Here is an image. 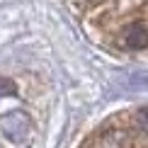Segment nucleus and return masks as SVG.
I'll return each instance as SVG.
<instances>
[{"instance_id": "2", "label": "nucleus", "mask_w": 148, "mask_h": 148, "mask_svg": "<svg viewBox=\"0 0 148 148\" xmlns=\"http://www.w3.org/2000/svg\"><path fill=\"white\" fill-rule=\"evenodd\" d=\"M0 131L10 141H24L32 131V119L22 109H12V112L0 116Z\"/></svg>"}, {"instance_id": "1", "label": "nucleus", "mask_w": 148, "mask_h": 148, "mask_svg": "<svg viewBox=\"0 0 148 148\" xmlns=\"http://www.w3.org/2000/svg\"><path fill=\"white\" fill-rule=\"evenodd\" d=\"M80 27L100 44L148 53V0H63Z\"/></svg>"}, {"instance_id": "3", "label": "nucleus", "mask_w": 148, "mask_h": 148, "mask_svg": "<svg viewBox=\"0 0 148 148\" xmlns=\"http://www.w3.org/2000/svg\"><path fill=\"white\" fill-rule=\"evenodd\" d=\"M17 88H15V83L8 78H0V97H8V95H15Z\"/></svg>"}]
</instances>
